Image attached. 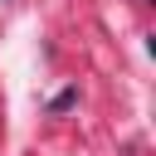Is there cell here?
I'll use <instances>...</instances> for the list:
<instances>
[{
  "mask_svg": "<svg viewBox=\"0 0 156 156\" xmlns=\"http://www.w3.org/2000/svg\"><path fill=\"white\" fill-rule=\"evenodd\" d=\"M73 102H78V88H63V93L49 102V112H63V107H73Z\"/></svg>",
  "mask_w": 156,
  "mask_h": 156,
  "instance_id": "6da1fadb",
  "label": "cell"
}]
</instances>
